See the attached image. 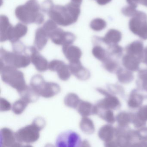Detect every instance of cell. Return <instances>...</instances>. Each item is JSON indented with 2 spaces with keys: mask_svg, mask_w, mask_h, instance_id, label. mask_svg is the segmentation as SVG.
<instances>
[{
  "mask_svg": "<svg viewBox=\"0 0 147 147\" xmlns=\"http://www.w3.org/2000/svg\"><path fill=\"white\" fill-rule=\"evenodd\" d=\"M13 26L9 23L8 18L5 15L1 16V41L10 40Z\"/></svg>",
  "mask_w": 147,
  "mask_h": 147,
  "instance_id": "e0dca14e",
  "label": "cell"
},
{
  "mask_svg": "<svg viewBox=\"0 0 147 147\" xmlns=\"http://www.w3.org/2000/svg\"><path fill=\"white\" fill-rule=\"evenodd\" d=\"M102 62L104 68L109 73L116 74L120 68L119 63L110 56L107 57Z\"/></svg>",
  "mask_w": 147,
  "mask_h": 147,
  "instance_id": "83f0119b",
  "label": "cell"
},
{
  "mask_svg": "<svg viewBox=\"0 0 147 147\" xmlns=\"http://www.w3.org/2000/svg\"><path fill=\"white\" fill-rule=\"evenodd\" d=\"M1 144L3 147H19L23 146V144L18 142L15 133L7 128H4L1 130Z\"/></svg>",
  "mask_w": 147,
  "mask_h": 147,
  "instance_id": "4fadbf2b",
  "label": "cell"
},
{
  "mask_svg": "<svg viewBox=\"0 0 147 147\" xmlns=\"http://www.w3.org/2000/svg\"><path fill=\"white\" fill-rule=\"evenodd\" d=\"M131 123L136 128L138 129L144 127L146 123V122L143 121L139 118L136 113H132L131 117Z\"/></svg>",
  "mask_w": 147,
  "mask_h": 147,
  "instance_id": "74e56055",
  "label": "cell"
},
{
  "mask_svg": "<svg viewBox=\"0 0 147 147\" xmlns=\"http://www.w3.org/2000/svg\"><path fill=\"white\" fill-rule=\"evenodd\" d=\"M87 144H89V143H88V141H86V140H85V141H83V142H82V143L81 147H85V146H89L88 145H87Z\"/></svg>",
  "mask_w": 147,
  "mask_h": 147,
  "instance_id": "816d5d0a",
  "label": "cell"
},
{
  "mask_svg": "<svg viewBox=\"0 0 147 147\" xmlns=\"http://www.w3.org/2000/svg\"><path fill=\"white\" fill-rule=\"evenodd\" d=\"M13 51L19 53H25L26 46L19 40L12 42Z\"/></svg>",
  "mask_w": 147,
  "mask_h": 147,
  "instance_id": "f35d334b",
  "label": "cell"
},
{
  "mask_svg": "<svg viewBox=\"0 0 147 147\" xmlns=\"http://www.w3.org/2000/svg\"><path fill=\"white\" fill-rule=\"evenodd\" d=\"M28 28L25 25L19 23L13 28L10 41L11 42L19 40L20 38L23 37L27 33Z\"/></svg>",
  "mask_w": 147,
  "mask_h": 147,
  "instance_id": "484cf974",
  "label": "cell"
},
{
  "mask_svg": "<svg viewBox=\"0 0 147 147\" xmlns=\"http://www.w3.org/2000/svg\"><path fill=\"white\" fill-rule=\"evenodd\" d=\"M137 11L136 7L130 5L124 7L121 10V13L125 16L131 18L136 14Z\"/></svg>",
  "mask_w": 147,
  "mask_h": 147,
  "instance_id": "8d00e7d4",
  "label": "cell"
},
{
  "mask_svg": "<svg viewBox=\"0 0 147 147\" xmlns=\"http://www.w3.org/2000/svg\"><path fill=\"white\" fill-rule=\"evenodd\" d=\"M102 42L109 45L113 44H118L121 41L122 34L121 32L115 29H110L107 31L104 37H101Z\"/></svg>",
  "mask_w": 147,
  "mask_h": 147,
  "instance_id": "44dd1931",
  "label": "cell"
},
{
  "mask_svg": "<svg viewBox=\"0 0 147 147\" xmlns=\"http://www.w3.org/2000/svg\"><path fill=\"white\" fill-rule=\"evenodd\" d=\"M142 62L146 66H147V46L144 49Z\"/></svg>",
  "mask_w": 147,
  "mask_h": 147,
  "instance_id": "681fc988",
  "label": "cell"
},
{
  "mask_svg": "<svg viewBox=\"0 0 147 147\" xmlns=\"http://www.w3.org/2000/svg\"><path fill=\"white\" fill-rule=\"evenodd\" d=\"M144 90H145V91H146L147 92V86L146 87V88H145V89H144Z\"/></svg>",
  "mask_w": 147,
  "mask_h": 147,
  "instance_id": "f5cc1de1",
  "label": "cell"
},
{
  "mask_svg": "<svg viewBox=\"0 0 147 147\" xmlns=\"http://www.w3.org/2000/svg\"><path fill=\"white\" fill-rule=\"evenodd\" d=\"M82 1V0H71V2L79 5H80Z\"/></svg>",
  "mask_w": 147,
  "mask_h": 147,
  "instance_id": "f907efd6",
  "label": "cell"
},
{
  "mask_svg": "<svg viewBox=\"0 0 147 147\" xmlns=\"http://www.w3.org/2000/svg\"><path fill=\"white\" fill-rule=\"evenodd\" d=\"M30 86L39 94L45 98H51L61 92V87L57 83L46 82L40 75H36L32 78Z\"/></svg>",
  "mask_w": 147,
  "mask_h": 147,
  "instance_id": "5b68a950",
  "label": "cell"
},
{
  "mask_svg": "<svg viewBox=\"0 0 147 147\" xmlns=\"http://www.w3.org/2000/svg\"><path fill=\"white\" fill-rule=\"evenodd\" d=\"M49 69L56 72L59 78L61 80H68L71 76V72L69 65L60 60H54L49 63Z\"/></svg>",
  "mask_w": 147,
  "mask_h": 147,
  "instance_id": "30bf717a",
  "label": "cell"
},
{
  "mask_svg": "<svg viewBox=\"0 0 147 147\" xmlns=\"http://www.w3.org/2000/svg\"><path fill=\"white\" fill-rule=\"evenodd\" d=\"M79 113L82 117H87L92 115L98 114V109L95 105L90 102L82 100L77 108Z\"/></svg>",
  "mask_w": 147,
  "mask_h": 147,
  "instance_id": "ffe728a7",
  "label": "cell"
},
{
  "mask_svg": "<svg viewBox=\"0 0 147 147\" xmlns=\"http://www.w3.org/2000/svg\"><path fill=\"white\" fill-rule=\"evenodd\" d=\"M128 5L132 6L136 8L140 3V0H126Z\"/></svg>",
  "mask_w": 147,
  "mask_h": 147,
  "instance_id": "bcb514c9",
  "label": "cell"
},
{
  "mask_svg": "<svg viewBox=\"0 0 147 147\" xmlns=\"http://www.w3.org/2000/svg\"><path fill=\"white\" fill-rule=\"evenodd\" d=\"M29 103L24 99L21 98L14 102L13 105L12 111L15 114L20 115L23 113Z\"/></svg>",
  "mask_w": 147,
  "mask_h": 147,
  "instance_id": "d6a6232c",
  "label": "cell"
},
{
  "mask_svg": "<svg viewBox=\"0 0 147 147\" xmlns=\"http://www.w3.org/2000/svg\"><path fill=\"white\" fill-rule=\"evenodd\" d=\"M63 52L69 62L80 60L82 55L80 49L71 45L63 46Z\"/></svg>",
  "mask_w": 147,
  "mask_h": 147,
  "instance_id": "2e32d148",
  "label": "cell"
},
{
  "mask_svg": "<svg viewBox=\"0 0 147 147\" xmlns=\"http://www.w3.org/2000/svg\"><path fill=\"white\" fill-rule=\"evenodd\" d=\"M11 103L4 98H1L0 99V110L1 111H7L11 109Z\"/></svg>",
  "mask_w": 147,
  "mask_h": 147,
  "instance_id": "b9f144b4",
  "label": "cell"
},
{
  "mask_svg": "<svg viewBox=\"0 0 147 147\" xmlns=\"http://www.w3.org/2000/svg\"><path fill=\"white\" fill-rule=\"evenodd\" d=\"M118 80L120 83L128 84L131 82L134 79V75L131 71L125 68L120 67L117 73Z\"/></svg>",
  "mask_w": 147,
  "mask_h": 147,
  "instance_id": "d4e9b609",
  "label": "cell"
},
{
  "mask_svg": "<svg viewBox=\"0 0 147 147\" xmlns=\"http://www.w3.org/2000/svg\"><path fill=\"white\" fill-rule=\"evenodd\" d=\"M80 125L82 131L88 135L92 134L95 131V127L93 122L87 117H82Z\"/></svg>",
  "mask_w": 147,
  "mask_h": 147,
  "instance_id": "f546056e",
  "label": "cell"
},
{
  "mask_svg": "<svg viewBox=\"0 0 147 147\" xmlns=\"http://www.w3.org/2000/svg\"><path fill=\"white\" fill-rule=\"evenodd\" d=\"M131 113L123 111L119 113L116 117V120L119 126L122 128H126L131 123Z\"/></svg>",
  "mask_w": 147,
  "mask_h": 147,
  "instance_id": "f1b7e54d",
  "label": "cell"
},
{
  "mask_svg": "<svg viewBox=\"0 0 147 147\" xmlns=\"http://www.w3.org/2000/svg\"><path fill=\"white\" fill-rule=\"evenodd\" d=\"M0 73L2 81L16 89L18 93L27 86L24 73L17 68L5 65L0 69Z\"/></svg>",
  "mask_w": 147,
  "mask_h": 147,
  "instance_id": "277c9868",
  "label": "cell"
},
{
  "mask_svg": "<svg viewBox=\"0 0 147 147\" xmlns=\"http://www.w3.org/2000/svg\"><path fill=\"white\" fill-rule=\"evenodd\" d=\"M30 50L31 61L36 69L39 72H44L49 69L48 61L39 53L38 50L35 46H32L30 47Z\"/></svg>",
  "mask_w": 147,
  "mask_h": 147,
  "instance_id": "7c38bea8",
  "label": "cell"
},
{
  "mask_svg": "<svg viewBox=\"0 0 147 147\" xmlns=\"http://www.w3.org/2000/svg\"><path fill=\"white\" fill-rule=\"evenodd\" d=\"M140 140L147 141V127H142L137 130Z\"/></svg>",
  "mask_w": 147,
  "mask_h": 147,
  "instance_id": "f6af8a7d",
  "label": "cell"
},
{
  "mask_svg": "<svg viewBox=\"0 0 147 147\" xmlns=\"http://www.w3.org/2000/svg\"><path fill=\"white\" fill-rule=\"evenodd\" d=\"M56 24L53 20H49L44 24L43 28L49 34V33L57 28Z\"/></svg>",
  "mask_w": 147,
  "mask_h": 147,
  "instance_id": "60d3db41",
  "label": "cell"
},
{
  "mask_svg": "<svg viewBox=\"0 0 147 147\" xmlns=\"http://www.w3.org/2000/svg\"><path fill=\"white\" fill-rule=\"evenodd\" d=\"M52 0H46L42 4V10L46 13H48L54 6Z\"/></svg>",
  "mask_w": 147,
  "mask_h": 147,
  "instance_id": "ee69618b",
  "label": "cell"
},
{
  "mask_svg": "<svg viewBox=\"0 0 147 147\" xmlns=\"http://www.w3.org/2000/svg\"><path fill=\"white\" fill-rule=\"evenodd\" d=\"M49 37V33L43 27L38 29L34 41L35 47L38 51L42 50L47 43Z\"/></svg>",
  "mask_w": 147,
  "mask_h": 147,
  "instance_id": "d6986e66",
  "label": "cell"
},
{
  "mask_svg": "<svg viewBox=\"0 0 147 147\" xmlns=\"http://www.w3.org/2000/svg\"><path fill=\"white\" fill-rule=\"evenodd\" d=\"M82 143L80 135L72 131H64L59 134L56 142L57 146L59 147H81Z\"/></svg>",
  "mask_w": 147,
  "mask_h": 147,
  "instance_id": "ba28073f",
  "label": "cell"
},
{
  "mask_svg": "<svg viewBox=\"0 0 147 147\" xmlns=\"http://www.w3.org/2000/svg\"><path fill=\"white\" fill-rule=\"evenodd\" d=\"M107 51L110 56L114 57H121L123 55V49L118 44H113L107 45Z\"/></svg>",
  "mask_w": 147,
  "mask_h": 147,
  "instance_id": "836d02e7",
  "label": "cell"
},
{
  "mask_svg": "<svg viewBox=\"0 0 147 147\" xmlns=\"http://www.w3.org/2000/svg\"><path fill=\"white\" fill-rule=\"evenodd\" d=\"M98 5L103 6L106 5L111 1L112 0H95Z\"/></svg>",
  "mask_w": 147,
  "mask_h": 147,
  "instance_id": "c3c4849f",
  "label": "cell"
},
{
  "mask_svg": "<svg viewBox=\"0 0 147 147\" xmlns=\"http://www.w3.org/2000/svg\"><path fill=\"white\" fill-rule=\"evenodd\" d=\"M97 115L108 123L113 124L116 121V117L111 110H98Z\"/></svg>",
  "mask_w": 147,
  "mask_h": 147,
  "instance_id": "1f68e13d",
  "label": "cell"
},
{
  "mask_svg": "<svg viewBox=\"0 0 147 147\" xmlns=\"http://www.w3.org/2000/svg\"><path fill=\"white\" fill-rule=\"evenodd\" d=\"M139 118L143 121H147V105L141 107L136 113Z\"/></svg>",
  "mask_w": 147,
  "mask_h": 147,
  "instance_id": "7bdbcfd3",
  "label": "cell"
},
{
  "mask_svg": "<svg viewBox=\"0 0 147 147\" xmlns=\"http://www.w3.org/2000/svg\"><path fill=\"white\" fill-rule=\"evenodd\" d=\"M93 43V48L92 50V53L94 56L98 60L102 61L109 55L107 50L103 48L99 43L92 39Z\"/></svg>",
  "mask_w": 147,
  "mask_h": 147,
  "instance_id": "4316f807",
  "label": "cell"
},
{
  "mask_svg": "<svg viewBox=\"0 0 147 147\" xmlns=\"http://www.w3.org/2000/svg\"><path fill=\"white\" fill-rule=\"evenodd\" d=\"M105 98L99 100L96 106L98 110H117L121 107V103L116 96L109 92Z\"/></svg>",
  "mask_w": 147,
  "mask_h": 147,
  "instance_id": "8fae6325",
  "label": "cell"
},
{
  "mask_svg": "<svg viewBox=\"0 0 147 147\" xmlns=\"http://www.w3.org/2000/svg\"><path fill=\"white\" fill-rule=\"evenodd\" d=\"M19 93L21 98L24 99L29 104L36 102L40 96L30 86H26Z\"/></svg>",
  "mask_w": 147,
  "mask_h": 147,
  "instance_id": "603a6c76",
  "label": "cell"
},
{
  "mask_svg": "<svg viewBox=\"0 0 147 147\" xmlns=\"http://www.w3.org/2000/svg\"><path fill=\"white\" fill-rule=\"evenodd\" d=\"M82 100L77 94L70 93L65 96L64 103L66 106L76 109Z\"/></svg>",
  "mask_w": 147,
  "mask_h": 147,
  "instance_id": "4dcf8cb0",
  "label": "cell"
},
{
  "mask_svg": "<svg viewBox=\"0 0 147 147\" xmlns=\"http://www.w3.org/2000/svg\"><path fill=\"white\" fill-rule=\"evenodd\" d=\"M115 128L111 125H103L99 130V138L105 143L110 142L115 137Z\"/></svg>",
  "mask_w": 147,
  "mask_h": 147,
  "instance_id": "7402d4cb",
  "label": "cell"
},
{
  "mask_svg": "<svg viewBox=\"0 0 147 147\" xmlns=\"http://www.w3.org/2000/svg\"><path fill=\"white\" fill-rule=\"evenodd\" d=\"M142 61L132 55L126 54L122 58V64L125 68L131 72L138 71Z\"/></svg>",
  "mask_w": 147,
  "mask_h": 147,
  "instance_id": "ac0fdd59",
  "label": "cell"
},
{
  "mask_svg": "<svg viewBox=\"0 0 147 147\" xmlns=\"http://www.w3.org/2000/svg\"><path fill=\"white\" fill-rule=\"evenodd\" d=\"M69 66L71 74L79 80L86 81L90 78V71L82 66L80 60L70 62Z\"/></svg>",
  "mask_w": 147,
  "mask_h": 147,
  "instance_id": "5bb4252c",
  "label": "cell"
},
{
  "mask_svg": "<svg viewBox=\"0 0 147 147\" xmlns=\"http://www.w3.org/2000/svg\"><path fill=\"white\" fill-rule=\"evenodd\" d=\"M45 123L42 119L36 118L32 124L26 125L15 132L18 142L29 144L36 142L40 137V131L44 128Z\"/></svg>",
  "mask_w": 147,
  "mask_h": 147,
  "instance_id": "3957f363",
  "label": "cell"
},
{
  "mask_svg": "<svg viewBox=\"0 0 147 147\" xmlns=\"http://www.w3.org/2000/svg\"><path fill=\"white\" fill-rule=\"evenodd\" d=\"M90 26L91 29L94 31H101L107 27V23L104 20L98 18L91 21Z\"/></svg>",
  "mask_w": 147,
  "mask_h": 147,
  "instance_id": "d590c367",
  "label": "cell"
},
{
  "mask_svg": "<svg viewBox=\"0 0 147 147\" xmlns=\"http://www.w3.org/2000/svg\"><path fill=\"white\" fill-rule=\"evenodd\" d=\"M40 5L37 0H29L24 5L17 7L15 15L25 24H40L43 22L44 17L40 12Z\"/></svg>",
  "mask_w": 147,
  "mask_h": 147,
  "instance_id": "7a4b0ae2",
  "label": "cell"
},
{
  "mask_svg": "<svg viewBox=\"0 0 147 147\" xmlns=\"http://www.w3.org/2000/svg\"><path fill=\"white\" fill-rule=\"evenodd\" d=\"M49 36L55 44L63 46L72 44L76 38L73 33L58 28L49 33Z\"/></svg>",
  "mask_w": 147,
  "mask_h": 147,
  "instance_id": "9c48e42d",
  "label": "cell"
},
{
  "mask_svg": "<svg viewBox=\"0 0 147 147\" xmlns=\"http://www.w3.org/2000/svg\"><path fill=\"white\" fill-rule=\"evenodd\" d=\"M129 29L131 32L143 40H147V15L137 11L129 21Z\"/></svg>",
  "mask_w": 147,
  "mask_h": 147,
  "instance_id": "52a82bcc",
  "label": "cell"
},
{
  "mask_svg": "<svg viewBox=\"0 0 147 147\" xmlns=\"http://www.w3.org/2000/svg\"><path fill=\"white\" fill-rule=\"evenodd\" d=\"M110 92L112 94H117L123 95L124 93V90L121 86L118 85H111L108 86Z\"/></svg>",
  "mask_w": 147,
  "mask_h": 147,
  "instance_id": "ab89813d",
  "label": "cell"
},
{
  "mask_svg": "<svg viewBox=\"0 0 147 147\" xmlns=\"http://www.w3.org/2000/svg\"><path fill=\"white\" fill-rule=\"evenodd\" d=\"M80 13V5L71 2L65 6H53L48 14L57 24L66 26L76 23Z\"/></svg>",
  "mask_w": 147,
  "mask_h": 147,
  "instance_id": "6da1fadb",
  "label": "cell"
},
{
  "mask_svg": "<svg viewBox=\"0 0 147 147\" xmlns=\"http://www.w3.org/2000/svg\"><path fill=\"white\" fill-rule=\"evenodd\" d=\"M143 95L134 89L130 93L128 99V105L130 108L136 109L141 106L144 101Z\"/></svg>",
  "mask_w": 147,
  "mask_h": 147,
  "instance_id": "cb8c5ba5",
  "label": "cell"
},
{
  "mask_svg": "<svg viewBox=\"0 0 147 147\" xmlns=\"http://www.w3.org/2000/svg\"><path fill=\"white\" fill-rule=\"evenodd\" d=\"M125 50L126 54L134 56L142 61L144 51L142 42L139 40L134 41L128 45Z\"/></svg>",
  "mask_w": 147,
  "mask_h": 147,
  "instance_id": "9a60e30c",
  "label": "cell"
},
{
  "mask_svg": "<svg viewBox=\"0 0 147 147\" xmlns=\"http://www.w3.org/2000/svg\"><path fill=\"white\" fill-rule=\"evenodd\" d=\"M133 147H147V141L141 140L134 144Z\"/></svg>",
  "mask_w": 147,
  "mask_h": 147,
  "instance_id": "7dc6e473",
  "label": "cell"
},
{
  "mask_svg": "<svg viewBox=\"0 0 147 147\" xmlns=\"http://www.w3.org/2000/svg\"><path fill=\"white\" fill-rule=\"evenodd\" d=\"M0 54L1 59L7 65L18 69L26 67L31 62L30 56L26 53L9 52L1 48Z\"/></svg>",
  "mask_w": 147,
  "mask_h": 147,
  "instance_id": "8992f818",
  "label": "cell"
},
{
  "mask_svg": "<svg viewBox=\"0 0 147 147\" xmlns=\"http://www.w3.org/2000/svg\"><path fill=\"white\" fill-rule=\"evenodd\" d=\"M137 85L140 89L144 90L147 86V69H140L138 74Z\"/></svg>",
  "mask_w": 147,
  "mask_h": 147,
  "instance_id": "e575fe53",
  "label": "cell"
}]
</instances>
